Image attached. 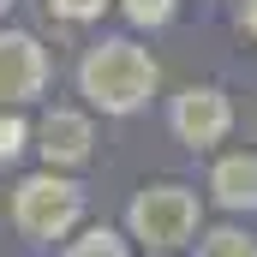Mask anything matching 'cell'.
Listing matches in <instances>:
<instances>
[{
  "label": "cell",
  "mask_w": 257,
  "mask_h": 257,
  "mask_svg": "<svg viewBox=\"0 0 257 257\" xmlns=\"http://www.w3.org/2000/svg\"><path fill=\"white\" fill-rule=\"evenodd\" d=\"M12 221L30 239H60V233H72L84 221V186H72L60 174H36L12 197Z\"/></svg>",
  "instance_id": "obj_3"
},
{
  "label": "cell",
  "mask_w": 257,
  "mask_h": 257,
  "mask_svg": "<svg viewBox=\"0 0 257 257\" xmlns=\"http://www.w3.org/2000/svg\"><path fill=\"white\" fill-rule=\"evenodd\" d=\"M197 257H257V239L239 227H215V233H203Z\"/></svg>",
  "instance_id": "obj_8"
},
{
  "label": "cell",
  "mask_w": 257,
  "mask_h": 257,
  "mask_svg": "<svg viewBox=\"0 0 257 257\" xmlns=\"http://www.w3.org/2000/svg\"><path fill=\"white\" fill-rule=\"evenodd\" d=\"M78 90L102 108V114H138L156 90V60L138 42H102L78 66Z\"/></svg>",
  "instance_id": "obj_1"
},
{
  "label": "cell",
  "mask_w": 257,
  "mask_h": 257,
  "mask_svg": "<svg viewBox=\"0 0 257 257\" xmlns=\"http://www.w3.org/2000/svg\"><path fill=\"white\" fill-rule=\"evenodd\" d=\"M233 126V108H227V96L215 90V84H203V90H186L180 102H174V132H180V144H192V150H209V144H221Z\"/></svg>",
  "instance_id": "obj_5"
},
{
  "label": "cell",
  "mask_w": 257,
  "mask_h": 257,
  "mask_svg": "<svg viewBox=\"0 0 257 257\" xmlns=\"http://www.w3.org/2000/svg\"><path fill=\"white\" fill-rule=\"evenodd\" d=\"M108 0H48V12H60V18H72V24H84V18H96Z\"/></svg>",
  "instance_id": "obj_12"
},
{
  "label": "cell",
  "mask_w": 257,
  "mask_h": 257,
  "mask_svg": "<svg viewBox=\"0 0 257 257\" xmlns=\"http://www.w3.org/2000/svg\"><path fill=\"white\" fill-rule=\"evenodd\" d=\"M18 156H24V120L6 114L0 120V162H18Z\"/></svg>",
  "instance_id": "obj_11"
},
{
  "label": "cell",
  "mask_w": 257,
  "mask_h": 257,
  "mask_svg": "<svg viewBox=\"0 0 257 257\" xmlns=\"http://www.w3.org/2000/svg\"><path fill=\"white\" fill-rule=\"evenodd\" d=\"M132 233H138L156 257L192 245V233H197V197L186 192V186H144V192L132 197Z\"/></svg>",
  "instance_id": "obj_2"
},
{
  "label": "cell",
  "mask_w": 257,
  "mask_h": 257,
  "mask_svg": "<svg viewBox=\"0 0 257 257\" xmlns=\"http://www.w3.org/2000/svg\"><path fill=\"white\" fill-rule=\"evenodd\" d=\"M42 84H48L42 42L24 30H6L0 36V102H30V96H42Z\"/></svg>",
  "instance_id": "obj_4"
},
{
  "label": "cell",
  "mask_w": 257,
  "mask_h": 257,
  "mask_svg": "<svg viewBox=\"0 0 257 257\" xmlns=\"http://www.w3.org/2000/svg\"><path fill=\"white\" fill-rule=\"evenodd\" d=\"M66 257H126V239L108 233V227H90L84 239H72V251H66Z\"/></svg>",
  "instance_id": "obj_9"
},
{
  "label": "cell",
  "mask_w": 257,
  "mask_h": 257,
  "mask_svg": "<svg viewBox=\"0 0 257 257\" xmlns=\"http://www.w3.org/2000/svg\"><path fill=\"white\" fill-rule=\"evenodd\" d=\"M209 186L227 209H257V156H221Z\"/></svg>",
  "instance_id": "obj_7"
},
{
  "label": "cell",
  "mask_w": 257,
  "mask_h": 257,
  "mask_svg": "<svg viewBox=\"0 0 257 257\" xmlns=\"http://www.w3.org/2000/svg\"><path fill=\"white\" fill-rule=\"evenodd\" d=\"M6 6H12V0H0V18H6Z\"/></svg>",
  "instance_id": "obj_14"
},
{
  "label": "cell",
  "mask_w": 257,
  "mask_h": 257,
  "mask_svg": "<svg viewBox=\"0 0 257 257\" xmlns=\"http://www.w3.org/2000/svg\"><path fill=\"white\" fill-rule=\"evenodd\" d=\"M90 120L84 114H72V108H54L48 120H42V156L54 162V168H78L84 156H90Z\"/></svg>",
  "instance_id": "obj_6"
},
{
  "label": "cell",
  "mask_w": 257,
  "mask_h": 257,
  "mask_svg": "<svg viewBox=\"0 0 257 257\" xmlns=\"http://www.w3.org/2000/svg\"><path fill=\"white\" fill-rule=\"evenodd\" d=\"M126 18L132 24H168L174 18V0H126Z\"/></svg>",
  "instance_id": "obj_10"
},
{
  "label": "cell",
  "mask_w": 257,
  "mask_h": 257,
  "mask_svg": "<svg viewBox=\"0 0 257 257\" xmlns=\"http://www.w3.org/2000/svg\"><path fill=\"white\" fill-rule=\"evenodd\" d=\"M245 30H251V36H257V0H251V12H245Z\"/></svg>",
  "instance_id": "obj_13"
}]
</instances>
